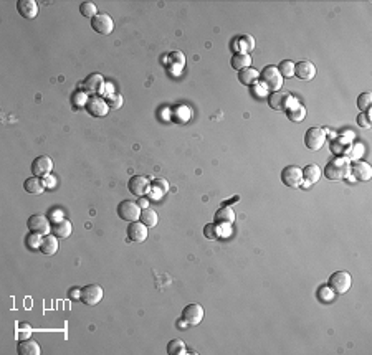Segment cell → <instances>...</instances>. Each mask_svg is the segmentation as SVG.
<instances>
[{"label":"cell","instance_id":"28","mask_svg":"<svg viewBox=\"0 0 372 355\" xmlns=\"http://www.w3.org/2000/svg\"><path fill=\"white\" fill-rule=\"evenodd\" d=\"M232 68L233 70H236V71H241V70H245V68H250V65H252V58H250V55L248 53H235L233 56H232Z\"/></svg>","mask_w":372,"mask_h":355},{"label":"cell","instance_id":"33","mask_svg":"<svg viewBox=\"0 0 372 355\" xmlns=\"http://www.w3.org/2000/svg\"><path fill=\"white\" fill-rule=\"evenodd\" d=\"M185 343L180 339H172L167 343V353L169 355H184L185 353Z\"/></svg>","mask_w":372,"mask_h":355},{"label":"cell","instance_id":"34","mask_svg":"<svg viewBox=\"0 0 372 355\" xmlns=\"http://www.w3.org/2000/svg\"><path fill=\"white\" fill-rule=\"evenodd\" d=\"M80 14L83 15V17H86V19H94V17L98 15V7H96V4H93V2H83L81 5H80Z\"/></svg>","mask_w":372,"mask_h":355},{"label":"cell","instance_id":"1","mask_svg":"<svg viewBox=\"0 0 372 355\" xmlns=\"http://www.w3.org/2000/svg\"><path fill=\"white\" fill-rule=\"evenodd\" d=\"M351 160L346 155H337L334 160H331L324 168V175L329 180H342L349 175Z\"/></svg>","mask_w":372,"mask_h":355},{"label":"cell","instance_id":"17","mask_svg":"<svg viewBox=\"0 0 372 355\" xmlns=\"http://www.w3.org/2000/svg\"><path fill=\"white\" fill-rule=\"evenodd\" d=\"M295 76L300 78L303 81H309L316 76V66H314L311 61L303 60L295 63Z\"/></svg>","mask_w":372,"mask_h":355},{"label":"cell","instance_id":"10","mask_svg":"<svg viewBox=\"0 0 372 355\" xmlns=\"http://www.w3.org/2000/svg\"><path fill=\"white\" fill-rule=\"evenodd\" d=\"M128 189H129V192H131L133 195H136V197H144V195H148V194H149V190H151V182H149V179H148V177H144V175H134V177L129 179Z\"/></svg>","mask_w":372,"mask_h":355},{"label":"cell","instance_id":"39","mask_svg":"<svg viewBox=\"0 0 372 355\" xmlns=\"http://www.w3.org/2000/svg\"><path fill=\"white\" fill-rule=\"evenodd\" d=\"M104 99H106V104H108L109 109H119L122 106V96L121 94L112 93L109 96H106Z\"/></svg>","mask_w":372,"mask_h":355},{"label":"cell","instance_id":"23","mask_svg":"<svg viewBox=\"0 0 372 355\" xmlns=\"http://www.w3.org/2000/svg\"><path fill=\"white\" fill-rule=\"evenodd\" d=\"M40 251L47 256L55 255L58 251V238L55 235H45L40 243Z\"/></svg>","mask_w":372,"mask_h":355},{"label":"cell","instance_id":"46","mask_svg":"<svg viewBox=\"0 0 372 355\" xmlns=\"http://www.w3.org/2000/svg\"><path fill=\"white\" fill-rule=\"evenodd\" d=\"M55 177H52V175H47V177H45V180H43V182H45V187H53V185H55V180H53Z\"/></svg>","mask_w":372,"mask_h":355},{"label":"cell","instance_id":"4","mask_svg":"<svg viewBox=\"0 0 372 355\" xmlns=\"http://www.w3.org/2000/svg\"><path fill=\"white\" fill-rule=\"evenodd\" d=\"M296 101L291 94L288 93H281V91H275L268 96V106L275 111H288Z\"/></svg>","mask_w":372,"mask_h":355},{"label":"cell","instance_id":"9","mask_svg":"<svg viewBox=\"0 0 372 355\" xmlns=\"http://www.w3.org/2000/svg\"><path fill=\"white\" fill-rule=\"evenodd\" d=\"M204 319V307L200 304H189L182 311V320L187 325H199Z\"/></svg>","mask_w":372,"mask_h":355},{"label":"cell","instance_id":"40","mask_svg":"<svg viewBox=\"0 0 372 355\" xmlns=\"http://www.w3.org/2000/svg\"><path fill=\"white\" fill-rule=\"evenodd\" d=\"M204 235H205L207 240H215V238H218V236H220V233H218V225L217 223H208V225H205Z\"/></svg>","mask_w":372,"mask_h":355},{"label":"cell","instance_id":"15","mask_svg":"<svg viewBox=\"0 0 372 355\" xmlns=\"http://www.w3.org/2000/svg\"><path fill=\"white\" fill-rule=\"evenodd\" d=\"M53 168V160L48 155H40L32 162V172L35 177H47Z\"/></svg>","mask_w":372,"mask_h":355},{"label":"cell","instance_id":"11","mask_svg":"<svg viewBox=\"0 0 372 355\" xmlns=\"http://www.w3.org/2000/svg\"><path fill=\"white\" fill-rule=\"evenodd\" d=\"M91 28L99 35H109L114 30V22L108 14H98L91 20Z\"/></svg>","mask_w":372,"mask_h":355},{"label":"cell","instance_id":"27","mask_svg":"<svg viewBox=\"0 0 372 355\" xmlns=\"http://www.w3.org/2000/svg\"><path fill=\"white\" fill-rule=\"evenodd\" d=\"M258 78H260V71H257L255 68H245L238 73V80L241 84H245V86L255 84L258 81Z\"/></svg>","mask_w":372,"mask_h":355},{"label":"cell","instance_id":"25","mask_svg":"<svg viewBox=\"0 0 372 355\" xmlns=\"http://www.w3.org/2000/svg\"><path fill=\"white\" fill-rule=\"evenodd\" d=\"M235 222V212L232 207H222L215 212V223L232 225Z\"/></svg>","mask_w":372,"mask_h":355},{"label":"cell","instance_id":"7","mask_svg":"<svg viewBox=\"0 0 372 355\" xmlns=\"http://www.w3.org/2000/svg\"><path fill=\"white\" fill-rule=\"evenodd\" d=\"M103 299V287L99 284H88L81 287L80 301L86 306H96Z\"/></svg>","mask_w":372,"mask_h":355},{"label":"cell","instance_id":"47","mask_svg":"<svg viewBox=\"0 0 372 355\" xmlns=\"http://www.w3.org/2000/svg\"><path fill=\"white\" fill-rule=\"evenodd\" d=\"M80 292H81V289H78V287H75V289H71V291H70L71 299H80Z\"/></svg>","mask_w":372,"mask_h":355},{"label":"cell","instance_id":"18","mask_svg":"<svg viewBox=\"0 0 372 355\" xmlns=\"http://www.w3.org/2000/svg\"><path fill=\"white\" fill-rule=\"evenodd\" d=\"M349 173L354 177L360 180V182H367L372 177V168L367 162H362V160H354V164L349 168Z\"/></svg>","mask_w":372,"mask_h":355},{"label":"cell","instance_id":"38","mask_svg":"<svg viewBox=\"0 0 372 355\" xmlns=\"http://www.w3.org/2000/svg\"><path fill=\"white\" fill-rule=\"evenodd\" d=\"M190 116H192V112H190L189 108H185V106H179V108H176V111H174V119H176L177 122L184 124L187 122L190 119Z\"/></svg>","mask_w":372,"mask_h":355},{"label":"cell","instance_id":"16","mask_svg":"<svg viewBox=\"0 0 372 355\" xmlns=\"http://www.w3.org/2000/svg\"><path fill=\"white\" fill-rule=\"evenodd\" d=\"M128 240L133 243H143L148 240V227L141 222H131L128 227Z\"/></svg>","mask_w":372,"mask_h":355},{"label":"cell","instance_id":"44","mask_svg":"<svg viewBox=\"0 0 372 355\" xmlns=\"http://www.w3.org/2000/svg\"><path fill=\"white\" fill-rule=\"evenodd\" d=\"M357 124L362 129L370 127V114L369 112H360V114L357 116Z\"/></svg>","mask_w":372,"mask_h":355},{"label":"cell","instance_id":"32","mask_svg":"<svg viewBox=\"0 0 372 355\" xmlns=\"http://www.w3.org/2000/svg\"><path fill=\"white\" fill-rule=\"evenodd\" d=\"M236 43L240 45L236 53H248L255 48V40H253V37L250 35H241L240 38H236Z\"/></svg>","mask_w":372,"mask_h":355},{"label":"cell","instance_id":"8","mask_svg":"<svg viewBox=\"0 0 372 355\" xmlns=\"http://www.w3.org/2000/svg\"><path fill=\"white\" fill-rule=\"evenodd\" d=\"M281 182H283L286 187L290 189H296L303 184V170L296 165H288L281 170Z\"/></svg>","mask_w":372,"mask_h":355},{"label":"cell","instance_id":"43","mask_svg":"<svg viewBox=\"0 0 372 355\" xmlns=\"http://www.w3.org/2000/svg\"><path fill=\"white\" fill-rule=\"evenodd\" d=\"M30 334H32L30 325L25 324V322H20L19 324V329H17V337H19L20 340H25V339H28V337H30Z\"/></svg>","mask_w":372,"mask_h":355},{"label":"cell","instance_id":"41","mask_svg":"<svg viewBox=\"0 0 372 355\" xmlns=\"http://www.w3.org/2000/svg\"><path fill=\"white\" fill-rule=\"evenodd\" d=\"M318 297L323 302H331L332 299H334V291H332L329 286H323L318 291Z\"/></svg>","mask_w":372,"mask_h":355},{"label":"cell","instance_id":"30","mask_svg":"<svg viewBox=\"0 0 372 355\" xmlns=\"http://www.w3.org/2000/svg\"><path fill=\"white\" fill-rule=\"evenodd\" d=\"M286 116H288V119L293 122H301L304 117H306V108L295 103L288 111H286Z\"/></svg>","mask_w":372,"mask_h":355},{"label":"cell","instance_id":"36","mask_svg":"<svg viewBox=\"0 0 372 355\" xmlns=\"http://www.w3.org/2000/svg\"><path fill=\"white\" fill-rule=\"evenodd\" d=\"M372 106V94L370 93H362L357 98V108L360 112H369Z\"/></svg>","mask_w":372,"mask_h":355},{"label":"cell","instance_id":"3","mask_svg":"<svg viewBox=\"0 0 372 355\" xmlns=\"http://www.w3.org/2000/svg\"><path fill=\"white\" fill-rule=\"evenodd\" d=\"M351 274L347 271H336L329 276L328 286L334 291V294H346L351 289Z\"/></svg>","mask_w":372,"mask_h":355},{"label":"cell","instance_id":"2","mask_svg":"<svg viewBox=\"0 0 372 355\" xmlns=\"http://www.w3.org/2000/svg\"><path fill=\"white\" fill-rule=\"evenodd\" d=\"M258 80H260V84L267 89V91H272V93L280 91L281 86H283V76L280 75L278 68L273 65L265 66L260 71V78H258Z\"/></svg>","mask_w":372,"mask_h":355},{"label":"cell","instance_id":"42","mask_svg":"<svg viewBox=\"0 0 372 355\" xmlns=\"http://www.w3.org/2000/svg\"><path fill=\"white\" fill-rule=\"evenodd\" d=\"M40 243H42V235L30 233L27 236V245L30 248H33V250H40Z\"/></svg>","mask_w":372,"mask_h":355},{"label":"cell","instance_id":"12","mask_svg":"<svg viewBox=\"0 0 372 355\" xmlns=\"http://www.w3.org/2000/svg\"><path fill=\"white\" fill-rule=\"evenodd\" d=\"M84 108H86V111L94 117H103L108 114V111H109L108 104H106V99L99 98V96H91V98H88Z\"/></svg>","mask_w":372,"mask_h":355},{"label":"cell","instance_id":"21","mask_svg":"<svg viewBox=\"0 0 372 355\" xmlns=\"http://www.w3.org/2000/svg\"><path fill=\"white\" fill-rule=\"evenodd\" d=\"M17 352H19V355H40L42 348L38 345V342L32 340V339H25V340L19 342Z\"/></svg>","mask_w":372,"mask_h":355},{"label":"cell","instance_id":"14","mask_svg":"<svg viewBox=\"0 0 372 355\" xmlns=\"http://www.w3.org/2000/svg\"><path fill=\"white\" fill-rule=\"evenodd\" d=\"M184 66H185V56H184V53L172 52V53L167 55V58H166V68H167L169 73H171V75L179 76L180 73H182Z\"/></svg>","mask_w":372,"mask_h":355},{"label":"cell","instance_id":"49","mask_svg":"<svg viewBox=\"0 0 372 355\" xmlns=\"http://www.w3.org/2000/svg\"><path fill=\"white\" fill-rule=\"evenodd\" d=\"M151 195L154 197V199H159V197H162L164 194H162L161 190H157V189H152V194H151Z\"/></svg>","mask_w":372,"mask_h":355},{"label":"cell","instance_id":"13","mask_svg":"<svg viewBox=\"0 0 372 355\" xmlns=\"http://www.w3.org/2000/svg\"><path fill=\"white\" fill-rule=\"evenodd\" d=\"M27 227L32 233H38V235H43V236L48 235L50 230H52L48 218L45 215H32L30 218H28Z\"/></svg>","mask_w":372,"mask_h":355},{"label":"cell","instance_id":"26","mask_svg":"<svg viewBox=\"0 0 372 355\" xmlns=\"http://www.w3.org/2000/svg\"><path fill=\"white\" fill-rule=\"evenodd\" d=\"M24 189H25V192H28V194H32V195H40L45 190V182H43V179L33 175V177L25 180Z\"/></svg>","mask_w":372,"mask_h":355},{"label":"cell","instance_id":"35","mask_svg":"<svg viewBox=\"0 0 372 355\" xmlns=\"http://www.w3.org/2000/svg\"><path fill=\"white\" fill-rule=\"evenodd\" d=\"M280 71V75L283 78H291L293 75H295V63H293L291 60H283L280 63V66H276Z\"/></svg>","mask_w":372,"mask_h":355},{"label":"cell","instance_id":"48","mask_svg":"<svg viewBox=\"0 0 372 355\" xmlns=\"http://www.w3.org/2000/svg\"><path fill=\"white\" fill-rule=\"evenodd\" d=\"M138 205L141 207V208H149V202L144 199V197H139V200H138Z\"/></svg>","mask_w":372,"mask_h":355},{"label":"cell","instance_id":"24","mask_svg":"<svg viewBox=\"0 0 372 355\" xmlns=\"http://www.w3.org/2000/svg\"><path fill=\"white\" fill-rule=\"evenodd\" d=\"M52 232H53V235L56 236V238H68V236L71 235V232H73L71 222H70V220H66V218L58 220V222H55Z\"/></svg>","mask_w":372,"mask_h":355},{"label":"cell","instance_id":"22","mask_svg":"<svg viewBox=\"0 0 372 355\" xmlns=\"http://www.w3.org/2000/svg\"><path fill=\"white\" fill-rule=\"evenodd\" d=\"M321 168L319 165L316 164H309L303 168V180H304V187H308V185H311L314 182H318L321 179Z\"/></svg>","mask_w":372,"mask_h":355},{"label":"cell","instance_id":"20","mask_svg":"<svg viewBox=\"0 0 372 355\" xmlns=\"http://www.w3.org/2000/svg\"><path fill=\"white\" fill-rule=\"evenodd\" d=\"M17 10H19V14L24 17V19L32 20V19H35L38 14V5L37 2H33V0H19V2H17Z\"/></svg>","mask_w":372,"mask_h":355},{"label":"cell","instance_id":"5","mask_svg":"<svg viewBox=\"0 0 372 355\" xmlns=\"http://www.w3.org/2000/svg\"><path fill=\"white\" fill-rule=\"evenodd\" d=\"M326 142V132L323 127H309L304 134V145L309 150H319Z\"/></svg>","mask_w":372,"mask_h":355},{"label":"cell","instance_id":"29","mask_svg":"<svg viewBox=\"0 0 372 355\" xmlns=\"http://www.w3.org/2000/svg\"><path fill=\"white\" fill-rule=\"evenodd\" d=\"M349 147H351V139H347V137L331 139V152H334L336 155L346 154Z\"/></svg>","mask_w":372,"mask_h":355},{"label":"cell","instance_id":"19","mask_svg":"<svg viewBox=\"0 0 372 355\" xmlns=\"http://www.w3.org/2000/svg\"><path fill=\"white\" fill-rule=\"evenodd\" d=\"M81 86L86 93H91L94 96L96 93H101V89H103V86H104V80L99 73H91V75H88L86 78H84Z\"/></svg>","mask_w":372,"mask_h":355},{"label":"cell","instance_id":"6","mask_svg":"<svg viewBox=\"0 0 372 355\" xmlns=\"http://www.w3.org/2000/svg\"><path fill=\"white\" fill-rule=\"evenodd\" d=\"M117 215L119 218L126 220V222H138L141 217V207L138 205V202L133 200H122L119 205H117Z\"/></svg>","mask_w":372,"mask_h":355},{"label":"cell","instance_id":"37","mask_svg":"<svg viewBox=\"0 0 372 355\" xmlns=\"http://www.w3.org/2000/svg\"><path fill=\"white\" fill-rule=\"evenodd\" d=\"M349 160H359L364 155V145L362 144H351V147L347 149L344 154Z\"/></svg>","mask_w":372,"mask_h":355},{"label":"cell","instance_id":"31","mask_svg":"<svg viewBox=\"0 0 372 355\" xmlns=\"http://www.w3.org/2000/svg\"><path fill=\"white\" fill-rule=\"evenodd\" d=\"M139 222L144 223L148 228L156 227V225H157V213L152 210V208H143V210H141Z\"/></svg>","mask_w":372,"mask_h":355},{"label":"cell","instance_id":"45","mask_svg":"<svg viewBox=\"0 0 372 355\" xmlns=\"http://www.w3.org/2000/svg\"><path fill=\"white\" fill-rule=\"evenodd\" d=\"M152 187L161 190L162 194H166V192L169 190V184L166 179H154V182H152Z\"/></svg>","mask_w":372,"mask_h":355}]
</instances>
